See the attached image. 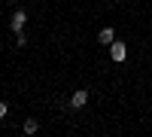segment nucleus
I'll use <instances>...</instances> for the list:
<instances>
[{"mask_svg": "<svg viewBox=\"0 0 152 137\" xmlns=\"http://www.w3.org/2000/svg\"><path fill=\"white\" fill-rule=\"evenodd\" d=\"M15 46H18V49H24V46H28V37H24V34H21V31H18V34H15Z\"/></svg>", "mask_w": 152, "mask_h": 137, "instance_id": "423d86ee", "label": "nucleus"}, {"mask_svg": "<svg viewBox=\"0 0 152 137\" xmlns=\"http://www.w3.org/2000/svg\"><path fill=\"white\" fill-rule=\"evenodd\" d=\"M85 104H88V92H85V89H79V92H73V95H70V107L79 110V107H85Z\"/></svg>", "mask_w": 152, "mask_h": 137, "instance_id": "7ed1b4c3", "label": "nucleus"}, {"mask_svg": "<svg viewBox=\"0 0 152 137\" xmlns=\"http://www.w3.org/2000/svg\"><path fill=\"white\" fill-rule=\"evenodd\" d=\"M134 3H137V0H134Z\"/></svg>", "mask_w": 152, "mask_h": 137, "instance_id": "6e6552de", "label": "nucleus"}, {"mask_svg": "<svg viewBox=\"0 0 152 137\" xmlns=\"http://www.w3.org/2000/svg\"><path fill=\"white\" fill-rule=\"evenodd\" d=\"M37 128H40L37 119H24V134H37Z\"/></svg>", "mask_w": 152, "mask_h": 137, "instance_id": "39448f33", "label": "nucleus"}, {"mask_svg": "<svg viewBox=\"0 0 152 137\" xmlns=\"http://www.w3.org/2000/svg\"><path fill=\"white\" fill-rule=\"evenodd\" d=\"M110 58L116 61V64H122V61L128 58V46H125V43H116V40H113V43H110Z\"/></svg>", "mask_w": 152, "mask_h": 137, "instance_id": "f257e3e1", "label": "nucleus"}, {"mask_svg": "<svg viewBox=\"0 0 152 137\" xmlns=\"http://www.w3.org/2000/svg\"><path fill=\"white\" fill-rule=\"evenodd\" d=\"M24 21H28V15H24V9H15V12H12V18H9V24H12V31H21L24 28Z\"/></svg>", "mask_w": 152, "mask_h": 137, "instance_id": "f03ea898", "label": "nucleus"}, {"mask_svg": "<svg viewBox=\"0 0 152 137\" xmlns=\"http://www.w3.org/2000/svg\"><path fill=\"white\" fill-rule=\"evenodd\" d=\"M113 40H116V31H113V28H100V34H97V43H104V46H110Z\"/></svg>", "mask_w": 152, "mask_h": 137, "instance_id": "20e7f679", "label": "nucleus"}, {"mask_svg": "<svg viewBox=\"0 0 152 137\" xmlns=\"http://www.w3.org/2000/svg\"><path fill=\"white\" fill-rule=\"evenodd\" d=\"M6 113H9V107H6V101H0V119H6Z\"/></svg>", "mask_w": 152, "mask_h": 137, "instance_id": "0eeeda50", "label": "nucleus"}]
</instances>
